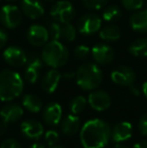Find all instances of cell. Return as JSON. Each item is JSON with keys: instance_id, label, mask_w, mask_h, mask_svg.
<instances>
[{"instance_id": "obj_1", "label": "cell", "mask_w": 147, "mask_h": 148, "mask_svg": "<svg viewBox=\"0 0 147 148\" xmlns=\"http://www.w3.org/2000/svg\"><path fill=\"white\" fill-rule=\"evenodd\" d=\"M111 127L104 120L92 119L83 125L80 140L84 148H104L111 139Z\"/></svg>"}, {"instance_id": "obj_2", "label": "cell", "mask_w": 147, "mask_h": 148, "mask_svg": "<svg viewBox=\"0 0 147 148\" xmlns=\"http://www.w3.org/2000/svg\"><path fill=\"white\" fill-rule=\"evenodd\" d=\"M24 82L19 73L5 69L0 72V101L10 102L23 92Z\"/></svg>"}, {"instance_id": "obj_3", "label": "cell", "mask_w": 147, "mask_h": 148, "mask_svg": "<svg viewBox=\"0 0 147 148\" xmlns=\"http://www.w3.org/2000/svg\"><path fill=\"white\" fill-rule=\"evenodd\" d=\"M40 56L44 64L51 69H57L69 62L70 51L61 40L51 39L42 47Z\"/></svg>"}, {"instance_id": "obj_4", "label": "cell", "mask_w": 147, "mask_h": 148, "mask_svg": "<svg viewBox=\"0 0 147 148\" xmlns=\"http://www.w3.org/2000/svg\"><path fill=\"white\" fill-rule=\"evenodd\" d=\"M77 85L84 91H93L101 85L103 74L96 62H84L76 72Z\"/></svg>"}, {"instance_id": "obj_5", "label": "cell", "mask_w": 147, "mask_h": 148, "mask_svg": "<svg viewBox=\"0 0 147 148\" xmlns=\"http://www.w3.org/2000/svg\"><path fill=\"white\" fill-rule=\"evenodd\" d=\"M51 17L59 23H68L76 16V9L73 3L69 0H59L55 1L51 7Z\"/></svg>"}, {"instance_id": "obj_6", "label": "cell", "mask_w": 147, "mask_h": 148, "mask_svg": "<svg viewBox=\"0 0 147 148\" xmlns=\"http://www.w3.org/2000/svg\"><path fill=\"white\" fill-rule=\"evenodd\" d=\"M21 9L14 4H6L0 9V22L8 29H15L22 22Z\"/></svg>"}, {"instance_id": "obj_7", "label": "cell", "mask_w": 147, "mask_h": 148, "mask_svg": "<svg viewBox=\"0 0 147 148\" xmlns=\"http://www.w3.org/2000/svg\"><path fill=\"white\" fill-rule=\"evenodd\" d=\"M102 18L96 13L89 12L82 15L77 21V30L83 35H93L102 27Z\"/></svg>"}, {"instance_id": "obj_8", "label": "cell", "mask_w": 147, "mask_h": 148, "mask_svg": "<svg viewBox=\"0 0 147 148\" xmlns=\"http://www.w3.org/2000/svg\"><path fill=\"white\" fill-rule=\"evenodd\" d=\"M91 56L97 64L107 66L113 62L115 58V51L109 45L105 42H100L95 45L91 49Z\"/></svg>"}, {"instance_id": "obj_9", "label": "cell", "mask_w": 147, "mask_h": 148, "mask_svg": "<svg viewBox=\"0 0 147 148\" xmlns=\"http://www.w3.org/2000/svg\"><path fill=\"white\" fill-rule=\"evenodd\" d=\"M2 57L6 64L13 68H21L22 66L26 64L27 60V53L17 45L7 47L2 53Z\"/></svg>"}, {"instance_id": "obj_10", "label": "cell", "mask_w": 147, "mask_h": 148, "mask_svg": "<svg viewBox=\"0 0 147 148\" xmlns=\"http://www.w3.org/2000/svg\"><path fill=\"white\" fill-rule=\"evenodd\" d=\"M111 80L114 84L122 87H129L136 80V74L130 66H118L111 72Z\"/></svg>"}, {"instance_id": "obj_11", "label": "cell", "mask_w": 147, "mask_h": 148, "mask_svg": "<svg viewBox=\"0 0 147 148\" xmlns=\"http://www.w3.org/2000/svg\"><path fill=\"white\" fill-rule=\"evenodd\" d=\"M26 38L28 42L36 47H41L47 43L49 39V30L41 24H32L27 28Z\"/></svg>"}, {"instance_id": "obj_12", "label": "cell", "mask_w": 147, "mask_h": 148, "mask_svg": "<svg viewBox=\"0 0 147 148\" xmlns=\"http://www.w3.org/2000/svg\"><path fill=\"white\" fill-rule=\"evenodd\" d=\"M88 103L95 111L102 112L109 109L111 106V97L106 91L93 90L88 96Z\"/></svg>"}, {"instance_id": "obj_13", "label": "cell", "mask_w": 147, "mask_h": 148, "mask_svg": "<svg viewBox=\"0 0 147 148\" xmlns=\"http://www.w3.org/2000/svg\"><path fill=\"white\" fill-rule=\"evenodd\" d=\"M20 9L24 16L29 19H38L44 14V6L40 0H21Z\"/></svg>"}, {"instance_id": "obj_14", "label": "cell", "mask_w": 147, "mask_h": 148, "mask_svg": "<svg viewBox=\"0 0 147 148\" xmlns=\"http://www.w3.org/2000/svg\"><path fill=\"white\" fill-rule=\"evenodd\" d=\"M63 109L62 106L57 102L49 103L42 111V118L44 122L49 126H55L62 120Z\"/></svg>"}, {"instance_id": "obj_15", "label": "cell", "mask_w": 147, "mask_h": 148, "mask_svg": "<svg viewBox=\"0 0 147 148\" xmlns=\"http://www.w3.org/2000/svg\"><path fill=\"white\" fill-rule=\"evenodd\" d=\"M62 80V74L57 69H51L47 71L44 74V76L41 79L40 86L43 92L47 94H51L57 89L59 85V82Z\"/></svg>"}, {"instance_id": "obj_16", "label": "cell", "mask_w": 147, "mask_h": 148, "mask_svg": "<svg viewBox=\"0 0 147 148\" xmlns=\"http://www.w3.org/2000/svg\"><path fill=\"white\" fill-rule=\"evenodd\" d=\"M0 116L6 123H14L23 116V108L15 103H7L0 110Z\"/></svg>"}, {"instance_id": "obj_17", "label": "cell", "mask_w": 147, "mask_h": 148, "mask_svg": "<svg viewBox=\"0 0 147 148\" xmlns=\"http://www.w3.org/2000/svg\"><path fill=\"white\" fill-rule=\"evenodd\" d=\"M21 133L28 139H38L43 134V126L40 122L28 119L21 123Z\"/></svg>"}, {"instance_id": "obj_18", "label": "cell", "mask_w": 147, "mask_h": 148, "mask_svg": "<svg viewBox=\"0 0 147 148\" xmlns=\"http://www.w3.org/2000/svg\"><path fill=\"white\" fill-rule=\"evenodd\" d=\"M132 132H133V128L131 123L123 121L114 126L111 133V139L117 143L123 142L131 138Z\"/></svg>"}, {"instance_id": "obj_19", "label": "cell", "mask_w": 147, "mask_h": 148, "mask_svg": "<svg viewBox=\"0 0 147 148\" xmlns=\"http://www.w3.org/2000/svg\"><path fill=\"white\" fill-rule=\"evenodd\" d=\"M132 30L138 33L147 32V9H139L135 11L129 19Z\"/></svg>"}, {"instance_id": "obj_20", "label": "cell", "mask_w": 147, "mask_h": 148, "mask_svg": "<svg viewBox=\"0 0 147 148\" xmlns=\"http://www.w3.org/2000/svg\"><path fill=\"white\" fill-rule=\"evenodd\" d=\"M62 132L67 136H73L77 134L81 129L80 118L75 114H70L66 116L61 122Z\"/></svg>"}, {"instance_id": "obj_21", "label": "cell", "mask_w": 147, "mask_h": 148, "mask_svg": "<svg viewBox=\"0 0 147 148\" xmlns=\"http://www.w3.org/2000/svg\"><path fill=\"white\" fill-rule=\"evenodd\" d=\"M121 29L114 23H108L99 31V37L105 42H115L121 38Z\"/></svg>"}, {"instance_id": "obj_22", "label": "cell", "mask_w": 147, "mask_h": 148, "mask_svg": "<svg viewBox=\"0 0 147 148\" xmlns=\"http://www.w3.org/2000/svg\"><path fill=\"white\" fill-rule=\"evenodd\" d=\"M130 55L135 58H147V37H139L133 40L128 47Z\"/></svg>"}, {"instance_id": "obj_23", "label": "cell", "mask_w": 147, "mask_h": 148, "mask_svg": "<svg viewBox=\"0 0 147 148\" xmlns=\"http://www.w3.org/2000/svg\"><path fill=\"white\" fill-rule=\"evenodd\" d=\"M22 106L31 113H38L42 108V100L34 94H26L22 98Z\"/></svg>"}, {"instance_id": "obj_24", "label": "cell", "mask_w": 147, "mask_h": 148, "mask_svg": "<svg viewBox=\"0 0 147 148\" xmlns=\"http://www.w3.org/2000/svg\"><path fill=\"white\" fill-rule=\"evenodd\" d=\"M122 17V10L117 5H109L104 8L102 13V20L108 23H115Z\"/></svg>"}, {"instance_id": "obj_25", "label": "cell", "mask_w": 147, "mask_h": 148, "mask_svg": "<svg viewBox=\"0 0 147 148\" xmlns=\"http://www.w3.org/2000/svg\"><path fill=\"white\" fill-rule=\"evenodd\" d=\"M77 28L71 22L61 23V40L72 42L77 37Z\"/></svg>"}, {"instance_id": "obj_26", "label": "cell", "mask_w": 147, "mask_h": 148, "mask_svg": "<svg viewBox=\"0 0 147 148\" xmlns=\"http://www.w3.org/2000/svg\"><path fill=\"white\" fill-rule=\"evenodd\" d=\"M87 104H88V100L84 96H76L70 102V110H71L72 114L79 115L82 112H84V110L87 107Z\"/></svg>"}, {"instance_id": "obj_27", "label": "cell", "mask_w": 147, "mask_h": 148, "mask_svg": "<svg viewBox=\"0 0 147 148\" xmlns=\"http://www.w3.org/2000/svg\"><path fill=\"white\" fill-rule=\"evenodd\" d=\"M107 3H108V0H82L83 6L91 11L104 9Z\"/></svg>"}, {"instance_id": "obj_28", "label": "cell", "mask_w": 147, "mask_h": 148, "mask_svg": "<svg viewBox=\"0 0 147 148\" xmlns=\"http://www.w3.org/2000/svg\"><path fill=\"white\" fill-rule=\"evenodd\" d=\"M39 77H40L39 69L27 66L25 70H24V80L28 84H36L37 81L39 80Z\"/></svg>"}, {"instance_id": "obj_29", "label": "cell", "mask_w": 147, "mask_h": 148, "mask_svg": "<svg viewBox=\"0 0 147 148\" xmlns=\"http://www.w3.org/2000/svg\"><path fill=\"white\" fill-rule=\"evenodd\" d=\"M91 55V49L86 45H79L74 49V57L78 60H86Z\"/></svg>"}, {"instance_id": "obj_30", "label": "cell", "mask_w": 147, "mask_h": 148, "mask_svg": "<svg viewBox=\"0 0 147 148\" xmlns=\"http://www.w3.org/2000/svg\"><path fill=\"white\" fill-rule=\"evenodd\" d=\"M26 64L29 66H34V68L39 69L40 70L43 66L44 62H43L41 56L38 55L36 51H30L27 53V60H26Z\"/></svg>"}, {"instance_id": "obj_31", "label": "cell", "mask_w": 147, "mask_h": 148, "mask_svg": "<svg viewBox=\"0 0 147 148\" xmlns=\"http://www.w3.org/2000/svg\"><path fill=\"white\" fill-rule=\"evenodd\" d=\"M121 4L124 9L135 12L139 9H142L144 5V0H121Z\"/></svg>"}, {"instance_id": "obj_32", "label": "cell", "mask_w": 147, "mask_h": 148, "mask_svg": "<svg viewBox=\"0 0 147 148\" xmlns=\"http://www.w3.org/2000/svg\"><path fill=\"white\" fill-rule=\"evenodd\" d=\"M49 33V37L51 39H57V40H61V23L55 21L53 20L47 27Z\"/></svg>"}, {"instance_id": "obj_33", "label": "cell", "mask_w": 147, "mask_h": 148, "mask_svg": "<svg viewBox=\"0 0 147 148\" xmlns=\"http://www.w3.org/2000/svg\"><path fill=\"white\" fill-rule=\"evenodd\" d=\"M44 139L46 144L49 147L53 146V145H57V142L59 140V132H57L55 130H49L45 132L44 134Z\"/></svg>"}, {"instance_id": "obj_34", "label": "cell", "mask_w": 147, "mask_h": 148, "mask_svg": "<svg viewBox=\"0 0 147 148\" xmlns=\"http://www.w3.org/2000/svg\"><path fill=\"white\" fill-rule=\"evenodd\" d=\"M0 148H22L20 143L14 138L5 139L0 145Z\"/></svg>"}, {"instance_id": "obj_35", "label": "cell", "mask_w": 147, "mask_h": 148, "mask_svg": "<svg viewBox=\"0 0 147 148\" xmlns=\"http://www.w3.org/2000/svg\"><path fill=\"white\" fill-rule=\"evenodd\" d=\"M138 129L139 132L144 136H147V113L143 114L138 122Z\"/></svg>"}, {"instance_id": "obj_36", "label": "cell", "mask_w": 147, "mask_h": 148, "mask_svg": "<svg viewBox=\"0 0 147 148\" xmlns=\"http://www.w3.org/2000/svg\"><path fill=\"white\" fill-rule=\"evenodd\" d=\"M8 41V34L4 29L0 27V49H2L6 45Z\"/></svg>"}, {"instance_id": "obj_37", "label": "cell", "mask_w": 147, "mask_h": 148, "mask_svg": "<svg viewBox=\"0 0 147 148\" xmlns=\"http://www.w3.org/2000/svg\"><path fill=\"white\" fill-rule=\"evenodd\" d=\"M129 92L132 94L133 96H135V97H139L140 94L142 93V88H139V87L137 86V85H135L133 83V84H131L129 87Z\"/></svg>"}, {"instance_id": "obj_38", "label": "cell", "mask_w": 147, "mask_h": 148, "mask_svg": "<svg viewBox=\"0 0 147 148\" xmlns=\"http://www.w3.org/2000/svg\"><path fill=\"white\" fill-rule=\"evenodd\" d=\"M8 123H6L5 121L2 120V122H0V136H3L7 133L8 131Z\"/></svg>"}, {"instance_id": "obj_39", "label": "cell", "mask_w": 147, "mask_h": 148, "mask_svg": "<svg viewBox=\"0 0 147 148\" xmlns=\"http://www.w3.org/2000/svg\"><path fill=\"white\" fill-rule=\"evenodd\" d=\"M74 78H76V72H72V71H68L62 75V79H66V80H72Z\"/></svg>"}, {"instance_id": "obj_40", "label": "cell", "mask_w": 147, "mask_h": 148, "mask_svg": "<svg viewBox=\"0 0 147 148\" xmlns=\"http://www.w3.org/2000/svg\"><path fill=\"white\" fill-rule=\"evenodd\" d=\"M133 148H147V140H142L134 144Z\"/></svg>"}, {"instance_id": "obj_41", "label": "cell", "mask_w": 147, "mask_h": 148, "mask_svg": "<svg viewBox=\"0 0 147 148\" xmlns=\"http://www.w3.org/2000/svg\"><path fill=\"white\" fill-rule=\"evenodd\" d=\"M141 88H142V94H143L144 97L147 99V81L143 83V85H142Z\"/></svg>"}, {"instance_id": "obj_42", "label": "cell", "mask_w": 147, "mask_h": 148, "mask_svg": "<svg viewBox=\"0 0 147 148\" xmlns=\"http://www.w3.org/2000/svg\"><path fill=\"white\" fill-rule=\"evenodd\" d=\"M29 148H45V146L43 144H41V143H34V144L30 145Z\"/></svg>"}, {"instance_id": "obj_43", "label": "cell", "mask_w": 147, "mask_h": 148, "mask_svg": "<svg viewBox=\"0 0 147 148\" xmlns=\"http://www.w3.org/2000/svg\"><path fill=\"white\" fill-rule=\"evenodd\" d=\"M113 148H128V147H127V146H125V145H123V144H120V143H117V144H116Z\"/></svg>"}, {"instance_id": "obj_44", "label": "cell", "mask_w": 147, "mask_h": 148, "mask_svg": "<svg viewBox=\"0 0 147 148\" xmlns=\"http://www.w3.org/2000/svg\"><path fill=\"white\" fill-rule=\"evenodd\" d=\"M49 148H66V147H64V146H62V145H53V146H51Z\"/></svg>"}, {"instance_id": "obj_45", "label": "cell", "mask_w": 147, "mask_h": 148, "mask_svg": "<svg viewBox=\"0 0 147 148\" xmlns=\"http://www.w3.org/2000/svg\"><path fill=\"white\" fill-rule=\"evenodd\" d=\"M43 1H45V2H47V3H55L57 0H43Z\"/></svg>"}, {"instance_id": "obj_46", "label": "cell", "mask_w": 147, "mask_h": 148, "mask_svg": "<svg viewBox=\"0 0 147 148\" xmlns=\"http://www.w3.org/2000/svg\"><path fill=\"white\" fill-rule=\"evenodd\" d=\"M7 1H10V2H15V1H19V0H7Z\"/></svg>"}, {"instance_id": "obj_47", "label": "cell", "mask_w": 147, "mask_h": 148, "mask_svg": "<svg viewBox=\"0 0 147 148\" xmlns=\"http://www.w3.org/2000/svg\"><path fill=\"white\" fill-rule=\"evenodd\" d=\"M69 1H74V0H69Z\"/></svg>"}, {"instance_id": "obj_48", "label": "cell", "mask_w": 147, "mask_h": 148, "mask_svg": "<svg viewBox=\"0 0 147 148\" xmlns=\"http://www.w3.org/2000/svg\"><path fill=\"white\" fill-rule=\"evenodd\" d=\"M0 1H1V0H0Z\"/></svg>"}]
</instances>
